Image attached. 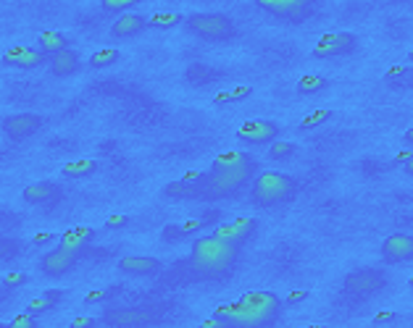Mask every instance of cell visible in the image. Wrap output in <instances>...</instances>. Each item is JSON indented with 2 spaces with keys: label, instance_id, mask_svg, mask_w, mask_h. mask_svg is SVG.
<instances>
[{
  "label": "cell",
  "instance_id": "obj_3",
  "mask_svg": "<svg viewBox=\"0 0 413 328\" xmlns=\"http://www.w3.org/2000/svg\"><path fill=\"white\" fill-rule=\"evenodd\" d=\"M240 249L221 242L213 234L211 237H197L190 247V271L197 279H221L234 268Z\"/></svg>",
  "mask_w": 413,
  "mask_h": 328
},
{
  "label": "cell",
  "instance_id": "obj_17",
  "mask_svg": "<svg viewBox=\"0 0 413 328\" xmlns=\"http://www.w3.org/2000/svg\"><path fill=\"white\" fill-rule=\"evenodd\" d=\"M148 29V16H142V13H124V16H119L114 24H111V37L116 40H129V37H137Z\"/></svg>",
  "mask_w": 413,
  "mask_h": 328
},
{
  "label": "cell",
  "instance_id": "obj_22",
  "mask_svg": "<svg viewBox=\"0 0 413 328\" xmlns=\"http://www.w3.org/2000/svg\"><path fill=\"white\" fill-rule=\"evenodd\" d=\"M63 297H66L63 289H47V292H43L37 299H32V302L27 305V313H29V315H35V318L45 315V313H50L53 307H58V302H61Z\"/></svg>",
  "mask_w": 413,
  "mask_h": 328
},
{
  "label": "cell",
  "instance_id": "obj_25",
  "mask_svg": "<svg viewBox=\"0 0 413 328\" xmlns=\"http://www.w3.org/2000/svg\"><path fill=\"white\" fill-rule=\"evenodd\" d=\"M177 24H184V16L177 11H158L148 16V26L150 29H172Z\"/></svg>",
  "mask_w": 413,
  "mask_h": 328
},
{
  "label": "cell",
  "instance_id": "obj_10",
  "mask_svg": "<svg viewBox=\"0 0 413 328\" xmlns=\"http://www.w3.org/2000/svg\"><path fill=\"white\" fill-rule=\"evenodd\" d=\"M43 126H45V118L37 114H13V116H6L0 121L3 134L8 136L11 142H24V139L35 136Z\"/></svg>",
  "mask_w": 413,
  "mask_h": 328
},
{
  "label": "cell",
  "instance_id": "obj_40",
  "mask_svg": "<svg viewBox=\"0 0 413 328\" xmlns=\"http://www.w3.org/2000/svg\"><path fill=\"white\" fill-rule=\"evenodd\" d=\"M108 292H92V295L84 297V302H90V305H95V302H103V299H108Z\"/></svg>",
  "mask_w": 413,
  "mask_h": 328
},
{
  "label": "cell",
  "instance_id": "obj_21",
  "mask_svg": "<svg viewBox=\"0 0 413 328\" xmlns=\"http://www.w3.org/2000/svg\"><path fill=\"white\" fill-rule=\"evenodd\" d=\"M92 239H95L92 228H71V231H66L63 237L58 239V244L71 249V252H77V255H84V249L90 247Z\"/></svg>",
  "mask_w": 413,
  "mask_h": 328
},
{
  "label": "cell",
  "instance_id": "obj_8",
  "mask_svg": "<svg viewBox=\"0 0 413 328\" xmlns=\"http://www.w3.org/2000/svg\"><path fill=\"white\" fill-rule=\"evenodd\" d=\"M356 47H358V34L332 32V34H324L322 40L316 42V47L310 50V56L319 58V61H326V58H343V56H350Z\"/></svg>",
  "mask_w": 413,
  "mask_h": 328
},
{
  "label": "cell",
  "instance_id": "obj_32",
  "mask_svg": "<svg viewBox=\"0 0 413 328\" xmlns=\"http://www.w3.org/2000/svg\"><path fill=\"white\" fill-rule=\"evenodd\" d=\"M161 239L169 244V242H182V239H187L184 237V231H182V226H177V224H172V226H163V231H161Z\"/></svg>",
  "mask_w": 413,
  "mask_h": 328
},
{
  "label": "cell",
  "instance_id": "obj_13",
  "mask_svg": "<svg viewBox=\"0 0 413 328\" xmlns=\"http://www.w3.org/2000/svg\"><path fill=\"white\" fill-rule=\"evenodd\" d=\"M255 228H258L255 218H234L230 224H218L213 228V237L221 239V242H230V244H234V247L240 249L255 234Z\"/></svg>",
  "mask_w": 413,
  "mask_h": 328
},
{
  "label": "cell",
  "instance_id": "obj_14",
  "mask_svg": "<svg viewBox=\"0 0 413 328\" xmlns=\"http://www.w3.org/2000/svg\"><path fill=\"white\" fill-rule=\"evenodd\" d=\"M413 258V237L405 231H398L382 242V260L390 265H400Z\"/></svg>",
  "mask_w": 413,
  "mask_h": 328
},
{
  "label": "cell",
  "instance_id": "obj_15",
  "mask_svg": "<svg viewBox=\"0 0 413 328\" xmlns=\"http://www.w3.org/2000/svg\"><path fill=\"white\" fill-rule=\"evenodd\" d=\"M119 271L135 279H153L163 271V263L158 258H145V255H126L119 260Z\"/></svg>",
  "mask_w": 413,
  "mask_h": 328
},
{
  "label": "cell",
  "instance_id": "obj_18",
  "mask_svg": "<svg viewBox=\"0 0 413 328\" xmlns=\"http://www.w3.org/2000/svg\"><path fill=\"white\" fill-rule=\"evenodd\" d=\"M47 66H50V74H53V77L66 79V77H74L82 68V58L74 47H69V50H61V53L47 58Z\"/></svg>",
  "mask_w": 413,
  "mask_h": 328
},
{
  "label": "cell",
  "instance_id": "obj_20",
  "mask_svg": "<svg viewBox=\"0 0 413 328\" xmlns=\"http://www.w3.org/2000/svg\"><path fill=\"white\" fill-rule=\"evenodd\" d=\"M69 47H71V40H69V34H63V32H43L37 37V50L47 58L61 53V50H69Z\"/></svg>",
  "mask_w": 413,
  "mask_h": 328
},
{
  "label": "cell",
  "instance_id": "obj_24",
  "mask_svg": "<svg viewBox=\"0 0 413 328\" xmlns=\"http://www.w3.org/2000/svg\"><path fill=\"white\" fill-rule=\"evenodd\" d=\"M163 197L169 200H197V187L187 181H172L163 187Z\"/></svg>",
  "mask_w": 413,
  "mask_h": 328
},
{
  "label": "cell",
  "instance_id": "obj_11",
  "mask_svg": "<svg viewBox=\"0 0 413 328\" xmlns=\"http://www.w3.org/2000/svg\"><path fill=\"white\" fill-rule=\"evenodd\" d=\"M279 124L276 121H264V118H255V121H245V124L237 129V139L242 145H250V148H264V145H271L279 136Z\"/></svg>",
  "mask_w": 413,
  "mask_h": 328
},
{
  "label": "cell",
  "instance_id": "obj_27",
  "mask_svg": "<svg viewBox=\"0 0 413 328\" xmlns=\"http://www.w3.org/2000/svg\"><path fill=\"white\" fill-rule=\"evenodd\" d=\"M326 87H329V79H326V77L308 74V77H300V79H298V92H300V95H316V92H324Z\"/></svg>",
  "mask_w": 413,
  "mask_h": 328
},
{
  "label": "cell",
  "instance_id": "obj_38",
  "mask_svg": "<svg viewBox=\"0 0 413 328\" xmlns=\"http://www.w3.org/2000/svg\"><path fill=\"white\" fill-rule=\"evenodd\" d=\"M200 328H232V323H230V320H224V318L211 315L208 320H203V323H200Z\"/></svg>",
  "mask_w": 413,
  "mask_h": 328
},
{
  "label": "cell",
  "instance_id": "obj_28",
  "mask_svg": "<svg viewBox=\"0 0 413 328\" xmlns=\"http://www.w3.org/2000/svg\"><path fill=\"white\" fill-rule=\"evenodd\" d=\"M298 153V145H292V142H271V148H269V160H274V163H282V160H290L292 155Z\"/></svg>",
  "mask_w": 413,
  "mask_h": 328
},
{
  "label": "cell",
  "instance_id": "obj_45",
  "mask_svg": "<svg viewBox=\"0 0 413 328\" xmlns=\"http://www.w3.org/2000/svg\"><path fill=\"white\" fill-rule=\"evenodd\" d=\"M0 328H11V326H0Z\"/></svg>",
  "mask_w": 413,
  "mask_h": 328
},
{
  "label": "cell",
  "instance_id": "obj_6",
  "mask_svg": "<svg viewBox=\"0 0 413 328\" xmlns=\"http://www.w3.org/2000/svg\"><path fill=\"white\" fill-rule=\"evenodd\" d=\"M255 6L269 16H274L276 22L303 24L316 13L319 3H313V0H255Z\"/></svg>",
  "mask_w": 413,
  "mask_h": 328
},
{
  "label": "cell",
  "instance_id": "obj_9",
  "mask_svg": "<svg viewBox=\"0 0 413 328\" xmlns=\"http://www.w3.org/2000/svg\"><path fill=\"white\" fill-rule=\"evenodd\" d=\"M100 323L108 328H142L156 323V315L145 307H111L100 315Z\"/></svg>",
  "mask_w": 413,
  "mask_h": 328
},
{
  "label": "cell",
  "instance_id": "obj_30",
  "mask_svg": "<svg viewBox=\"0 0 413 328\" xmlns=\"http://www.w3.org/2000/svg\"><path fill=\"white\" fill-rule=\"evenodd\" d=\"M135 6H137V0H103L100 3L105 13H119V16L129 13V8H135Z\"/></svg>",
  "mask_w": 413,
  "mask_h": 328
},
{
  "label": "cell",
  "instance_id": "obj_35",
  "mask_svg": "<svg viewBox=\"0 0 413 328\" xmlns=\"http://www.w3.org/2000/svg\"><path fill=\"white\" fill-rule=\"evenodd\" d=\"M250 87H237V90H234V92H230V95H218V97H216V102H227V100H232V102H234V100H242V97H248V95H250Z\"/></svg>",
  "mask_w": 413,
  "mask_h": 328
},
{
  "label": "cell",
  "instance_id": "obj_4",
  "mask_svg": "<svg viewBox=\"0 0 413 328\" xmlns=\"http://www.w3.org/2000/svg\"><path fill=\"white\" fill-rule=\"evenodd\" d=\"M295 194H298V181L287 173H279V171H261L250 181V203L258 208L285 205Z\"/></svg>",
  "mask_w": 413,
  "mask_h": 328
},
{
  "label": "cell",
  "instance_id": "obj_37",
  "mask_svg": "<svg viewBox=\"0 0 413 328\" xmlns=\"http://www.w3.org/2000/svg\"><path fill=\"white\" fill-rule=\"evenodd\" d=\"M98 323H100L98 318H87V315H82V318H74V320H71V326H69V328H95V326H98Z\"/></svg>",
  "mask_w": 413,
  "mask_h": 328
},
{
  "label": "cell",
  "instance_id": "obj_42",
  "mask_svg": "<svg viewBox=\"0 0 413 328\" xmlns=\"http://www.w3.org/2000/svg\"><path fill=\"white\" fill-rule=\"evenodd\" d=\"M300 299H306V292H292V295L287 297L290 305H295V302H300Z\"/></svg>",
  "mask_w": 413,
  "mask_h": 328
},
{
  "label": "cell",
  "instance_id": "obj_34",
  "mask_svg": "<svg viewBox=\"0 0 413 328\" xmlns=\"http://www.w3.org/2000/svg\"><path fill=\"white\" fill-rule=\"evenodd\" d=\"M8 326H11V328H37V318L29 315V313H24V315L13 318Z\"/></svg>",
  "mask_w": 413,
  "mask_h": 328
},
{
  "label": "cell",
  "instance_id": "obj_16",
  "mask_svg": "<svg viewBox=\"0 0 413 328\" xmlns=\"http://www.w3.org/2000/svg\"><path fill=\"white\" fill-rule=\"evenodd\" d=\"M3 63L11 68H37L43 66V63H47V56H43L37 47L16 45L3 56Z\"/></svg>",
  "mask_w": 413,
  "mask_h": 328
},
{
  "label": "cell",
  "instance_id": "obj_36",
  "mask_svg": "<svg viewBox=\"0 0 413 328\" xmlns=\"http://www.w3.org/2000/svg\"><path fill=\"white\" fill-rule=\"evenodd\" d=\"M200 221H203V226H211V224H218L221 221V210H216V208H208V210H203V213L197 215Z\"/></svg>",
  "mask_w": 413,
  "mask_h": 328
},
{
  "label": "cell",
  "instance_id": "obj_39",
  "mask_svg": "<svg viewBox=\"0 0 413 328\" xmlns=\"http://www.w3.org/2000/svg\"><path fill=\"white\" fill-rule=\"evenodd\" d=\"M129 226V215H111L105 221V228H124Z\"/></svg>",
  "mask_w": 413,
  "mask_h": 328
},
{
  "label": "cell",
  "instance_id": "obj_2",
  "mask_svg": "<svg viewBox=\"0 0 413 328\" xmlns=\"http://www.w3.org/2000/svg\"><path fill=\"white\" fill-rule=\"evenodd\" d=\"M230 320L232 328H269L282 315V299L274 292H248L232 305H221L213 313Z\"/></svg>",
  "mask_w": 413,
  "mask_h": 328
},
{
  "label": "cell",
  "instance_id": "obj_33",
  "mask_svg": "<svg viewBox=\"0 0 413 328\" xmlns=\"http://www.w3.org/2000/svg\"><path fill=\"white\" fill-rule=\"evenodd\" d=\"M22 283H27V273H8V276L0 279V286H3V289H16V286H22Z\"/></svg>",
  "mask_w": 413,
  "mask_h": 328
},
{
  "label": "cell",
  "instance_id": "obj_19",
  "mask_svg": "<svg viewBox=\"0 0 413 328\" xmlns=\"http://www.w3.org/2000/svg\"><path fill=\"white\" fill-rule=\"evenodd\" d=\"M22 197L27 205H50L61 197V187L56 181H37V184H29L24 189Z\"/></svg>",
  "mask_w": 413,
  "mask_h": 328
},
{
  "label": "cell",
  "instance_id": "obj_5",
  "mask_svg": "<svg viewBox=\"0 0 413 328\" xmlns=\"http://www.w3.org/2000/svg\"><path fill=\"white\" fill-rule=\"evenodd\" d=\"M184 29L190 34H195L206 42H230L237 37V24L232 22L227 13L216 11H203V13H190L184 16Z\"/></svg>",
  "mask_w": 413,
  "mask_h": 328
},
{
  "label": "cell",
  "instance_id": "obj_7",
  "mask_svg": "<svg viewBox=\"0 0 413 328\" xmlns=\"http://www.w3.org/2000/svg\"><path fill=\"white\" fill-rule=\"evenodd\" d=\"M345 292L356 297H371L387 286V273L379 268H356L345 276Z\"/></svg>",
  "mask_w": 413,
  "mask_h": 328
},
{
  "label": "cell",
  "instance_id": "obj_1",
  "mask_svg": "<svg viewBox=\"0 0 413 328\" xmlns=\"http://www.w3.org/2000/svg\"><path fill=\"white\" fill-rule=\"evenodd\" d=\"M258 176V160L250 153H221L197 184V200H224Z\"/></svg>",
  "mask_w": 413,
  "mask_h": 328
},
{
  "label": "cell",
  "instance_id": "obj_12",
  "mask_svg": "<svg viewBox=\"0 0 413 328\" xmlns=\"http://www.w3.org/2000/svg\"><path fill=\"white\" fill-rule=\"evenodd\" d=\"M82 255H77V252H71V249L61 247V244H56L53 249H47L45 255L40 258V263H37V268H40V273L43 276H63V273H69L77 268V263H80Z\"/></svg>",
  "mask_w": 413,
  "mask_h": 328
},
{
  "label": "cell",
  "instance_id": "obj_31",
  "mask_svg": "<svg viewBox=\"0 0 413 328\" xmlns=\"http://www.w3.org/2000/svg\"><path fill=\"white\" fill-rule=\"evenodd\" d=\"M329 118H332V111H316V114H310L308 118H303L300 129H313V126H322L324 121H329Z\"/></svg>",
  "mask_w": 413,
  "mask_h": 328
},
{
  "label": "cell",
  "instance_id": "obj_41",
  "mask_svg": "<svg viewBox=\"0 0 413 328\" xmlns=\"http://www.w3.org/2000/svg\"><path fill=\"white\" fill-rule=\"evenodd\" d=\"M56 234H37L35 237V244H47V242H53Z\"/></svg>",
  "mask_w": 413,
  "mask_h": 328
},
{
  "label": "cell",
  "instance_id": "obj_44",
  "mask_svg": "<svg viewBox=\"0 0 413 328\" xmlns=\"http://www.w3.org/2000/svg\"><path fill=\"white\" fill-rule=\"evenodd\" d=\"M303 328H326V326H303Z\"/></svg>",
  "mask_w": 413,
  "mask_h": 328
},
{
  "label": "cell",
  "instance_id": "obj_23",
  "mask_svg": "<svg viewBox=\"0 0 413 328\" xmlns=\"http://www.w3.org/2000/svg\"><path fill=\"white\" fill-rule=\"evenodd\" d=\"M100 169V163L98 160H74V163H66L61 173L66 176V179H87L92 173H98Z\"/></svg>",
  "mask_w": 413,
  "mask_h": 328
},
{
  "label": "cell",
  "instance_id": "obj_26",
  "mask_svg": "<svg viewBox=\"0 0 413 328\" xmlns=\"http://www.w3.org/2000/svg\"><path fill=\"white\" fill-rule=\"evenodd\" d=\"M121 61V53L116 50V47H105V50H98V53H92L90 61H87V66L90 68H108L119 63Z\"/></svg>",
  "mask_w": 413,
  "mask_h": 328
},
{
  "label": "cell",
  "instance_id": "obj_29",
  "mask_svg": "<svg viewBox=\"0 0 413 328\" xmlns=\"http://www.w3.org/2000/svg\"><path fill=\"white\" fill-rule=\"evenodd\" d=\"M22 252V242L13 237H0V260H13Z\"/></svg>",
  "mask_w": 413,
  "mask_h": 328
},
{
  "label": "cell",
  "instance_id": "obj_43",
  "mask_svg": "<svg viewBox=\"0 0 413 328\" xmlns=\"http://www.w3.org/2000/svg\"><path fill=\"white\" fill-rule=\"evenodd\" d=\"M392 318H395V313H382V315H377V323H390Z\"/></svg>",
  "mask_w": 413,
  "mask_h": 328
}]
</instances>
